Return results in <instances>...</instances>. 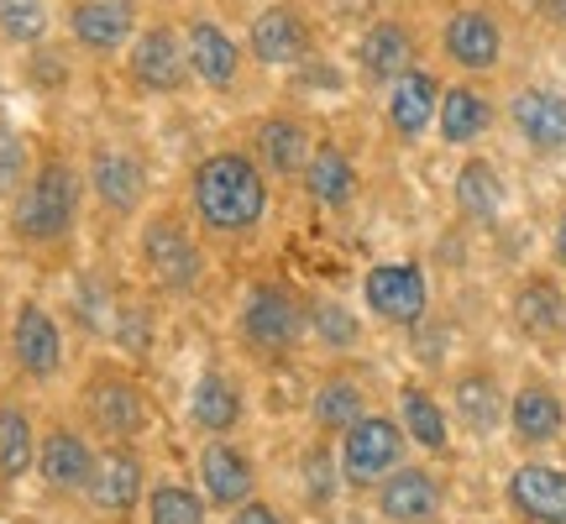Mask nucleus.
<instances>
[{"instance_id": "nucleus-13", "label": "nucleus", "mask_w": 566, "mask_h": 524, "mask_svg": "<svg viewBox=\"0 0 566 524\" xmlns=\"http://www.w3.org/2000/svg\"><path fill=\"white\" fill-rule=\"evenodd\" d=\"M200 478H205V493L226 509H242L252 504V462H247L242 451H231V446H210L200 457Z\"/></svg>"}, {"instance_id": "nucleus-41", "label": "nucleus", "mask_w": 566, "mask_h": 524, "mask_svg": "<svg viewBox=\"0 0 566 524\" xmlns=\"http://www.w3.org/2000/svg\"><path fill=\"white\" fill-rule=\"evenodd\" d=\"M556 258H562V268H566V216H562V226H556Z\"/></svg>"}, {"instance_id": "nucleus-10", "label": "nucleus", "mask_w": 566, "mask_h": 524, "mask_svg": "<svg viewBox=\"0 0 566 524\" xmlns=\"http://www.w3.org/2000/svg\"><path fill=\"white\" fill-rule=\"evenodd\" d=\"M17 363L32 373V378H48L59 373L63 363V342H59V325L48 321L42 304H21L17 315Z\"/></svg>"}, {"instance_id": "nucleus-15", "label": "nucleus", "mask_w": 566, "mask_h": 524, "mask_svg": "<svg viewBox=\"0 0 566 524\" xmlns=\"http://www.w3.org/2000/svg\"><path fill=\"white\" fill-rule=\"evenodd\" d=\"M90 174H95V189H101V200L111 205V210H137V200H142V189H147V179H142V163L132 158V153L101 147Z\"/></svg>"}, {"instance_id": "nucleus-16", "label": "nucleus", "mask_w": 566, "mask_h": 524, "mask_svg": "<svg viewBox=\"0 0 566 524\" xmlns=\"http://www.w3.org/2000/svg\"><path fill=\"white\" fill-rule=\"evenodd\" d=\"M42 478L53 488H90V478H95L90 446H84L74 430H53V436L42 441Z\"/></svg>"}, {"instance_id": "nucleus-38", "label": "nucleus", "mask_w": 566, "mask_h": 524, "mask_svg": "<svg viewBox=\"0 0 566 524\" xmlns=\"http://www.w3.org/2000/svg\"><path fill=\"white\" fill-rule=\"evenodd\" d=\"M21 179V137L0 126V189H11Z\"/></svg>"}, {"instance_id": "nucleus-35", "label": "nucleus", "mask_w": 566, "mask_h": 524, "mask_svg": "<svg viewBox=\"0 0 566 524\" xmlns=\"http://www.w3.org/2000/svg\"><path fill=\"white\" fill-rule=\"evenodd\" d=\"M0 32L11 42H38L48 32L42 0H0Z\"/></svg>"}, {"instance_id": "nucleus-32", "label": "nucleus", "mask_w": 566, "mask_h": 524, "mask_svg": "<svg viewBox=\"0 0 566 524\" xmlns=\"http://www.w3.org/2000/svg\"><path fill=\"white\" fill-rule=\"evenodd\" d=\"M315 420L325 430H352V425L363 420V388L346 384V378H331V384L315 394Z\"/></svg>"}, {"instance_id": "nucleus-22", "label": "nucleus", "mask_w": 566, "mask_h": 524, "mask_svg": "<svg viewBox=\"0 0 566 524\" xmlns=\"http://www.w3.org/2000/svg\"><path fill=\"white\" fill-rule=\"evenodd\" d=\"M409 59H415V42H409L405 27H373L363 38V69L367 74H378V80H405L409 74Z\"/></svg>"}, {"instance_id": "nucleus-3", "label": "nucleus", "mask_w": 566, "mask_h": 524, "mask_svg": "<svg viewBox=\"0 0 566 524\" xmlns=\"http://www.w3.org/2000/svg\"><path fill=\"white\" fill-rule=\"evenodd\" d=\"M405 457V430L394 420H378V415H367L346 430V446H342V472L346 483H378L388 467Z\"/></svg>"}, {"instance_id": "nucleus-40", "label": "nucleus", "mask_w": 566, "mask_h": 524, "mask_svg": "<svg viewBox=\"0 0 566 524\" xmlns=\"http://www.w3.org/2000/svg\"><path fill=\"white\" fill-rule=\"evenodd\" d=\"M541 11H546L551 21H566V0H541Z\"/></svg>"}, {"instance_id": "nucleus-4", "label": "nucleus", "mask_w": 566, "mask_h": 524, "mask_svg": "<svg viewBox=\"0 0 566 524\" xmlns=\"http://www.w3.org/2000/svg\"><path fill=\"white\" fill-rule=\"evenodd\" d=\"M367 304H373V315H384L394 325H415L424 315V300H430V289H424V273L415 262H384V268H373L363 283Z\"/></svg>"}, {"instance_id": "nucleus-24", "label": "nucleus", "mask_w": 566, "mask_h": 524, "mask_svg": "<svg viewBox=\"0 0 566 524\" xmlns=\"http://www.w3.org/2000/svg\"><path fill=\"white\" fill-rule=\"evenodd\" d=\"M488 101L478 95V90H467V84H457V90H441V137L446 142H472L483 137L488 126Z\"/></svg>"}, {"instance_id": "nucleus-18", "label": "nucleus", "mask_w": 566, "mask_h": 524, "mask_svg": "<svg viewBox=\"0 0 566 524\" xmlns=\"http://www.w3.org/2000/svg\"><path fill=\"white\" fill-rule=\"evenodd\" d=\"M90 415H95V425L111 430V436H137L142 430L137 388L122 384V378H95V388H90Z\"/></svg>"}, {"instance_id": "nucleus-33", "label": "nucleus", "mask_w": 566, "mask_h": 524, "mask_svg": "<svg viewBox=\"0 0 566 524\" xmlns=\"http://www.w3.org/2000/svg\"><path fill=\"white\" fill-rule=\"evenodd\" d=\"M147 524H205L200 499L179 483H163L153 499H147Z\"/></svg>"}, {"instance_id": "nucleus-36", "label": "nucleus", "mask_w": 566, "mask_h": 524, "mask_svg": "<svg viewBox=\"0 0 566 524\" xmlns=\"http://www.w3.org/2000/svg\"><path fill=\"white\" fill-rule=\"evenodd\" d=\"M315 331H321V342L336 346V352L357 342V321L346 315L342 304H315Z\"/></svg>"}, {"instance_id": "nucleus-12", "label": "nucleus", "mask_w": 566, "mask_h": 524, "mask_svg": "<svg viewBox=\"0 0 566 524\" xmlns=\"http://www.w3.org/2000/svg\"><path fill=\"white\" fill-rule=\"evenodd\" d=\"M436 105H441V84L420 74V69H409L405 80H394V95H388V122L399 137H420L430 116H436Z\"/></svg>"}, {"instance_id": "nucleus-25", "label": "nucleus", "mask_w": 566, "mask_h": 524, "mask_svg": "<svg viewBox=\"0 0 566 524\" xmlns=\"http://www.w3.org/2000/svg\"><path fill=\"white\" fill-rule=\"evenodd\" d=\"M457 200H462V210L472 216V221H493L499 216V205H504V184H499V174H493V163L472 158L457 174Z\"/></svg>"}, {"instance_id": "nucleus-9", "label": "nucleus", "mask_w": 566, "mask_h": 524, "mask_svg": "<svg viewBox=\"0 0 566 524\" xmlns=\"http://www.w3.org/2000/svg\"><path fill=\"white\" fill-rule=\"evenodd\" d=\"M378 509H384L394 524H420L441 509V488H436V478L420 472V467H399V472H388L384 493H378Z\"/></svg>"}, {"instance_id": "nucleus-8", "label": "nucleus", "mask_w": 566, "mask_h": 524, "mask_svg": "<svg viewBox=\"0 0 566 524\" xmlns=\"http://www.w3.org/2000/svg\"><path fill=\"white\" fill-rule=\"evenodd\" d=\"M142 247H147V268H153V279L168 283V289H189V283L200 279V252L189 247V237H184L174 221L147 226Z\"/></svg>"}, {"instance_id": "nucleus-31", "label": "nucleus", "mask_w": 566, "mask_h": 524, "mask_svg": "<svg viewBox=\"0 0 566 524\" xmlns=\"http://www.w3.org/2000/svg\"><path fill=\"white\" fill-rule=\"evenodd\" d=\"M32 467V420L21 415L17 404L0 409V472L6 478H21Z\"/></svg>"}, {"instance_id": "nucleus-1", "label": "nucleus", "mask_w": 566, "mask_h": 524, "mask_svg": "<svg viewBox=\"0 0 566 524\" xmlns=\"http://www.w3.org/2000/svg\"><path fill=\"white\" fill-rule=\"evenodd\" d=\"M195 210L210 231H252L268 210L263 174L242 153H216L195 168Z\"/></svg>"}, {"instance_id": "nucleus-6", "label": "nucleus", "mask_w": 566, "mask_h": 524, "mask_svg": "<svg viewBox=\"0 0 566 524\" xmlns=\"http://www.w3.org/2000/svg\"><path fill=\"white\" fill-rule=\"evenodd\" d=\"M509 499L535 524H566V472L546 462H525L509 478Z\"/></svg>"}, {"instance_id": "nucleus-2", "label": "nucleus", "mask_w": 566, "mask_h": 524, "mask_svg": "<svg viewBox=\"0 0 566 524\" xmlns=\"http://www.w3.org/2000/svg\"><path fill=\"white\" fill-rule=\"evenodd\" d=\"M74 210H80V184H74V174H69L63 163H48L38 179H32L27 200H21L17 226H21V237H32V242H53V237H63V231L74 226Z\"/></svg>"}, {"instance_id": "nucleus-17", "label": "nucleus", "mask_w": 566, "mask_h": 524, "mask_svg": "<svg viewBox=\"0 0 566 524\" xmlns=\"http://www.w3.org/2000/svg\"><path fill=\"white\" fill-rule=\"evenodd\" d=\"M132 74L147 90H179L184 84V53L174 32H147L137 38V53H132Z\"/></svg>"}, {"instance_id": "nucleus-39", "label": "nucleus", "mask_w": 566, "mask_h": 524, "mask_svg": "<svg viewBox=\"0 0 566 524\" xmlns=\"http://www.w3.org/2000/svg\"><path fill=\"white\" fill-rule=\"evenodd\" d=\"M231 524H283V514H273L268 504H242V514Z\"/></svg>"}, {"instance_id": "nucleus-21", "label": "nucleus", "mask_w": 566, "mask_h": 524, "mask_svg": "<svg viewBox=\"0 0 566 524\" xmlns=\"http://www.w3.org/2000/svg\"><path fill=\"white\" fill-rule=\"evenodd\" d=\"M237 42L226 38L216 21H195L189 27V63L200 69V80L210 84H231V74H237Z\"/></svg>"}, {"instance_id": "nucleus-27", "label": "nucleus", "mask_w": 566, "mask_h": 524, "mask_svg": "<svg viewBox=\"0 0 566 524\" xmlns=\"http://www.w3.org/2000/svg\"><path fill=\"white\" fill-rule=\"evenodd\" d=\"M457 415H462L467 430H478V436H488V430L499 425V415H504L499 384H493V378H483V373H467L462 384H457Z\"/></svg>"}, {"instance_id": "nucleus-26", "label": "nucleus", "mask_w": 566, "mask_h": 524, "mask_svg": "<svg viewBox=\"0 0 566 524\" xmlns=\"http://www.w3.org/2000/svg\"><path fill=\"white\" fill-rule=\"evenodd\" d=\"M237 415H242L237 388L226 384L221 373H205L200 384H195V425L221 436V430H231V425H237Z\"/></svg>"}, {"instance_id": "nucleus-14", "label": "nucleus", "mask_w": 566, "mask_h": 524, "mask_svg": "<svg viewBox=\"0 0 566 524\" xmlns=\"http://www.w3.org/2000/svg\"><path fill=\"white\" fill-rule=\"evenodd\" d=\"M252 53L263 63H300L310 53V38H304V21L289 11V6H273L258 17L252 27Z\"/></svg>"}, {"instance_id": "nucleus-30", "label": "nucleus", "mask_w": 566, "mask_h": 524, "mask_svg": "<svg viewBox=\"0 0 566 524\" xmlns=\"http://www.w3.org/2000/svg\"><path fill=\"white\" fill-rule=\"evenodd\" d=\"M399 409H405V430H409V436H415L424 451H441V446H446L441 404L430 399L424 388H405V394H399Z\"/></svg>"}, {"instance_id": "nucleus-29", "label": "nucleus", "mask_w": 566, "mask_h": 524, "mask_svg": "<svg viewBox=\"0 0 566 524\" xmlns=\"http://www.w3.org/2000/svg\"><path fill=\"white\" fill-rule=\"evenodd\" d=\"M514 315H520V325L525 331H535V336H551L556 325H562V294H556V283L546 279H535L520 289V300H514Z\"/></svg>"}, {"instance_id": "nucleus-20", "label": "nucleus", "mask_w": 566, "mask_h": 524, "mask_svg": "<svg viewBox=\"0 0 566 524\" xmlns=\"http://www.w3.org/2000/svg\"><path fill=\"white\" fill-rule=\"evenodd\" d=\"M126 32H132V6L126 0H90L74 11V38L84 48H122Z\"/></svg>"}, {"instance_id": "nucleus-23", "label": "nucleus", "mask_w": 566, "mask_h": 524, "mask_svg": "<svg viewBox=\"0 0 566 524\" xmlns=\"http://www.w3.org/2000/svg\"><path fill=\"white\" fill-rule=\"evenodd\" d=\"M137 493H142V467L132 462V457H111V462H101L95 478H90V499H95V509H105V514L132 509Z\"/></svg>"}, {"instance_id": "nucleus-37", "label": "nucleus", "mask_w": 566, "mask_h": 524, "mask_svg": "<svg viewBox=\"0 0 566 524\" xmlns=\"http://www.w3.org/2000/svg\"><path fill=\"white\" fill-rule=\"evenodd\" d=\"M304 483H310V499H315V504H325V499L336 493V478H331V457H325V451H310V457H304Z\"/></svg>"}, {"instance_id": "nucleus-34", "label": "nucleus", "mask_w": 566, "mask_h": 524, "mask_svg": "<svg viewBox=\"0 0 566 524\" xmlns=\"http://www.w3.org/2000/svg\"><path fill=\"white\" fill-rule=\"evenodd\" d=\"M258 147H263V158L273 163L279 174H294V168L304 163V147H310V142H304V132L294 122H268L263 137H258Z\"/></svg>"}, {"instance_id": "nucleus-5", "label": "nucleus", "mask_w": 566, "mask_h": 524, "mask_svg": "<svg viewBox=\"0 0 566 524\" xmlns=\"http://www.w3.org/2000/svg\"><path fill=\"white\" fill-rule=\"evenodd\" d=\"M242 331L252 346H263V352H283V346L300 336V304L289 289L279 283H263V289H252V300H247V315H242Z\"/></svg>"}, {"instance_id": "nucleus-7", "label": "nucleus", "mask_w": 566, "mask_h": 524, "mask_svg": "<svg viewBox=\"0 0 566 524\" xmlns=\"http://www.w3.org/2000/svg\"><path fill=\"white\" fill-rule=\"evenodd\" d=\"M514 126L520 137L535 147V153H562L566 147V95H551V90H525L514 95Z\"/></svg>"}, {"instance_id": "nucleus-19", "label": "nucleus", "mask_w": 566, "mask_h": 524, "mask_svg": "<svg viewBox=\"0 0 566 524\" xmlns=\"http://www.w3.org/2000/svg\"><path fill=\"white\" fill-rule=\"evenodd\" d=\"M514 436L530 446L562 436V399H556L546 384L520 388V399H514Z\"/></svg>"}, {"instance_id": "nucleus-11", "label": "nucleus", "mask_w": 566, "mask_h": 524, "mask_svg": "<svg viewBox=\"0 0 566 524\" xmlns=\"http://www.w3.org/2000/svg\"><path fill=\"white\" fill-rule=\"evenodd\" d=\"M499 48H504V38H499L493 17H483V11H457L451 27H446V53L462 69H493Z\"/></svg>"}, {"instance_id": "nucleus-28", "label": "nucleus", "mask_w": 566, "mask_h": 524, "mask_svg": "<svg viewBox=\"0 0 566 524\" xmlns=\"http://www.w3.org/2000/svg\"><path fill=\"white\" fill-rule=\"evenodd\" d=\"M304 174H310V195L321 205H346L357 195V174H352V163H346L336 147H321Z\"/></svg>"}]
</instances>
